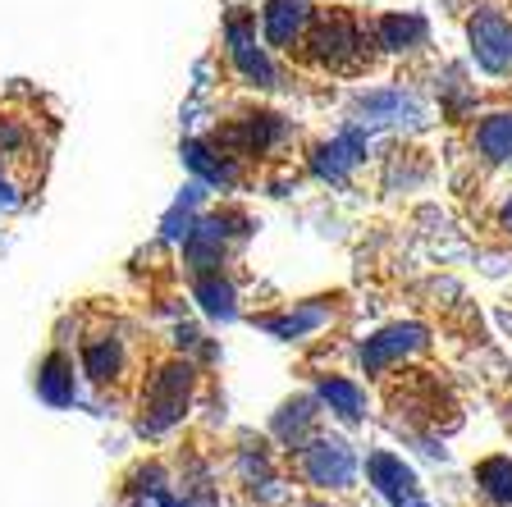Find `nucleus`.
<instances>
[{
  "mask_svg": "<svg viewBox=\"0 0 512 507\" xmlns=\"http://www.w3.org/2000/svg\"><path fill=\"white\" fill-rule=\"evenodd\" d=\"M471 42H476V55L485 69H508L512 64V28L499 14H485V19L471 23Z\"/></svg>",
  "mask_w": 512,
  "mask_h": 507,
  "instance_id": "obj_1",
  "label": "nucleus"
},
{
  "mask_svg": "<svg viewBox=\"0 0 512 507\" xmlns=\"http://www.w3.org/2000/svg\"><path fill=\"white\" fill-rule=\"evenodd\" d=\"M188 375L192 370L188 366H170L165 375L156 380V389H151V421H147V430H160V425H170L174 416L183 412V393H188Z\"/></svg>",
  "mask_w": 512,
  "mask_h": 507,
  "instance_id": "obj_2",
  "label": "nucleus"
},
{
  "mask_svg": "<svg viewBox=\"0 0 512 507\" xmlns=\"http://www.w3.org/2000/svg\"><path fill=\"white\" fill-rule=\"evenodd\" d=\"M307 28V5L302 0H275L266 10V42L270 46H293Z\"/></svg>",
  "mask_w": 512,
  "mask_h": 507,
  "instance_id": "obj_3",
  "label": "nucleus"
},
{
  "mask_svg": "<svg viewBox=\"0 0 512 507\" xmlns=\"http://www.w3.org/2000/svg\"><path fill=\"white\" fill-rule=\"evenodd\" d=\"M371 476H375V485H380L384 494L394 498V503H407V507H416L412 471H407L403 462H394V457H371Z\"/></svg>",
  "mask_w": 512,
  "mask_h": 507,
  "instance_id": "obj_4",
  "label": "nucleus"
},
{
  "mask_svg": "<svg viewBox=\"0 0 512 507\" xmlns=\"http://www.w3.org/2000/svg\"><path fill=\"white\" fill-rule=\"evenodd\" d=\"M416 343H421V329H412V325H407V329H384L380 338H371V343H366L362 357H366V366H371V370H380L384 361H394V357H403V352H412Z\"/></svg>",
  "mask_w": 512,
  "mask_h": 507,
  "instance_id": "obj_5",
  "label": "nucleus"
},
{
  "mask_svg": "<svg viewBox=\"0 0 512 507\" xmlns=\"http://www.w3.org/2000/svg\"><path fill=\"white\" fill-rule=\"evenodd\" d=\"M307 466L320 485H325V480H330V485H348V476H352V457L343 444H316Z\"/></svg>",
  "mask_w": 512,
  "mask_h": 507,
  "instance_id": "obj_6",
  "label": "nucleus"
},
{
  "mask_svg": "<svg viewBox=\"0 0 512 507\" xmlns=\"http://www.w3.org/2000/svg\"><path fill=\"white\" fill-rule=\"evenodd\" d=\"M42 393L51 402H69L74 398V375H69V361L64 357H51L42 370Z\"/></svg>",
  "mask_w": 512,
  "mask_h": 507,
  "instance_id": "obj_7",
  "label": "nucleus"
},
{
  "mask_svg": "<svg viewBox=\"0 0 512 507\" xmlns=\"http://www.w3.org/2000/svg\"><path fill=\"white\" fill-rule=\"evenodd\" d=\"M320 393H325V402H334V407H339V416H362V393L352 389L348 380H325L320 384Z\"/></svg>",
  "mask_w": 512,
  "mask_h": 507,
  "instance_id": "obj_8",
  "label": "nucleus"
},
{
  "mask_svg": "<svg viewBox=\"0 0 512 507\" xmlns=\"http://www.w3.org/2000/svg\"><path fill=\"white\" fill-rule=\"evenodd\" d=\"M476 476H480V485L490 489L494 498H508V503H512V462H503V457H494V462H485V466H480Z\"/></svg>",
  "mask_w": 512,
  "mask_h": 507,
  "instance_id": "obj_9",
  "label": "nucleus"
},
{
  "mask_svg": "<svg viewBox=\"0 0 512 507\" xmlns=\"http://www.w3.org/2000/svg\"><path fill=\"white\" fill-rule=\"evenodd\" d=\"M480 147L490 151L494 160L512 156V119H490V124L480 128Z\"/></svg>",
  "mask_w": 512,
  "mask_h": 507,
  "instance_id": "obj_10",
  "label": "nucleus"
},
{
  "mask_svg": "<svg viewBox=\"0 0 512 507\" xmlns=\"http://www.w3.org/2000/svg\"><path fill=\"white\" fill-rule=\"evenodd\" d=\"M421 19H384L380 23V46H407V42H416V37H421Z\"/></svg>",
  "mask_w": 512,
  "mask_h": 507,
  "instance_id": "obj_11",
  "label": "nucleus"
},
{
  "mask_svg": "<svg viewBox=\"0 0 512 507\" xmlns=\"http://www.w3.org/2000/svg\"><path fill=\"white\" fill-rule=\"evenodd\" d=\"M115 366H119V352L110 348V343H92V348H87V375L106 380V375H115Z\"/></svg>",
  "mask_w": 512,
  "mask_h": 507,
  "instance_id": "obj_12",
  "label": "nucleus"
},
{
  "mask_svg": "<svg viewBox=\"0 0 512 507\" xmlns=\"http://www.w3.org/2000/svg\"><path fill=\"white\" fill-rule=\"evenodd\" d=\"M202 297H206V307H211V311H220V316H229V297H234V293H229V288H224V284H215V279H206V284H202Z\"/></svg>",
  "mask_w": 512,
  "mask_h": 507,
  "instance_id": "obj_13",
  "label": "nucleus"
},
{
  "mask_svg": "<svg viewBox=\"0 0 512 507\" xmlns=\"http://www.w3.org/2000/svg\"><path fill=\"white\" fill-rule=\"evenodd\" d=\"M508 224H512V206H508Z\"/></svg>",
  "mask_w": 512,
  "mask_h": 507,
  "instance_id": "obj_14",
  "label": "nucleus"
}]
</instances>
